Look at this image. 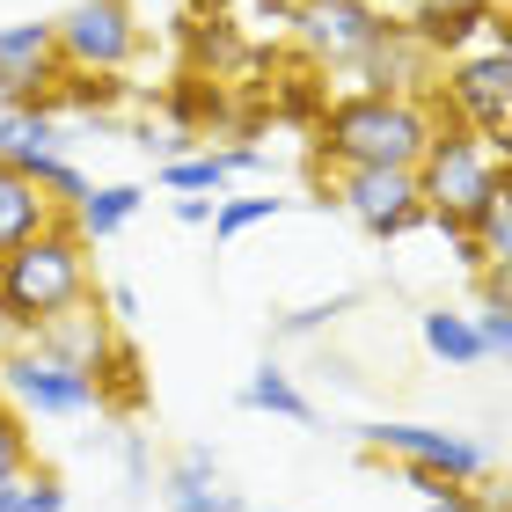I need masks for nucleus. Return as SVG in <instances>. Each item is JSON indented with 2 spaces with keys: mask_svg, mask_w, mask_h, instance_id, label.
<instances>
[{
  "mask_svg": "<svg viewBox=\"0 0 512 512\" xmlns=\"http://www.w3.org/2000/svg\"><path fill=\"white\" fill-rule=\"evenodd\" d=\"M15 512H66V483L52 469H30L15 483Z\"/></svg>",
  "mask_w": 512,
  "mask_h": 512,
  "instance_id": "25",
  "label": "nucleus"
},
{
  "mask_svg": "<svg viewBox=\"0 0 512 512\" xmlns=\"http://www.w3.org/2000/svg\"><path fill=\"white\" fill-rule=\"evenodd\" d=\"M52 220H59V205L44 198V191H37V183L22 176V169H8V161H0V256H8V249H22L30 235H44Z\"/></svg>",
  "mask_w": 512,
  "mask_h": 512,
  "instance_id": "12",
  "label": "nucleus"
},
{
  "mask_svg": "<svg viewBox=\"0 0 512 512\" xmlns=\"http://www.w3.org/2000/svg\"><path fill=\"white\" fill-rule=\"evenodd\" d=\"M0 388H8V403L22 417H88V410H103L96 374H81V366H66L52 352H37V344L0 352Z\"/></svg>",
  "mask_w": 512,
  "mask_h": 512,
  "instance_id": "6",
  "label": "nucleus"
},
{
  "mask_svg": "<svg viewBox=\"0 0 512 512\" xmlns=\"http://www.w3.org/2000/svg\"><path fill=\"white\" fill-rule=\"evenodd\" d=\"M417 330H425V352L447 359V366H483V359H491V352H483V337H476V315L425 308V315H417Z\"/></svg>",
  "mask_w": 512,
  "mask_h": 512,
  "instance_id": "15",
  "label": "nucleus"
},
{
  "mask_svg": "<svg viewBox=\"0 0 512 512\" xmlns=\"http://www.w3.org/2000/svg\"><path fill=\"white\" fill-rule=\"evenodd\" d=\"M417 8H432V15H491L498 0H417Z\"/></svg>",
  "mask_w": 512,
  "mask_h": 512,
  "instance_id": "31",
  "label": "nucleus"
},
{
  "mask_svg": "<svg viewBox=\"0 0 512 512\" xmlns=\"http://www.w3.org/2000/svg\"><path fill=\"white\" fill-rule=\"evenodd\" d=\"M96 300H103V293H96ZM96 300H81V308H66V315H52V322H37L30 344H37V352H52V359H66V366H81V374H96L103 352L118 344V337H110V315H96Z\"/></svg>",
  "mask_w": 512,
  "mask_h": 512,
  "instance_id": "11",
  "label": "nucleus"
},
{
  "mask_svg": "<svg viewBox=\"0 0 512 512\" xmlns=\"http://www.w3.org/2000/svg\"><path fill=\"white\" fill-rule=\"evenodd\" d=\"M337 308H352V293H337V300H322V308H300V315H286V330H315V322H330Z\"/></svg>",
  "mask_w": 512,
  "mask_h": 512,
  "instance_id": "30",
  "label": "nucleus"
},
{
  "mask_svg": "<svg viewBox=\"0 0 512 512\" xmlns=\"http://www.w3.org/2000/svg\"><path fill=\"white\" fill-rule=\"evenodd\" d=\"M169 505H176V512H249L235 491H220V483H205V491H176Z\"/></svg>",
  "mask_w": 512,
  "mask_h": 512,
  "instance_id": "27",
  "label": "nucleus"
},
{
  "mask_svg": "<svg viewBox=\"0 0 512 512\" xmlns=\"http://www.w3.org/2000/svg\"><path fill=\"white\" fill-rule=\"evenodd\" d=\"M395 30H403V15L374 8V0H300L293 8V44H300L308 66H322V74H330V66L352 74V66L374 59Z\"/></svg>",
  "mask_w": 512,
  "mask_h": 512,
  "instance_id": "4",
  "label": "nucleus"
},
{
  "mask_svg": "<svg viewBox=\"0 0 512 512\" xmlns=\"http://www.w3.org/2000/svg\"><path fill=\"white\" fill-rule=\"evenodd\" d=\"M491 30H498V44H505V52H512V8H505V15L491 22Z\"/></svg>",
  "mask_w": 512,
  "mask_h": 512,
  "instance_id": "34",
  "label": "nucleus"
},
{
  "mask_svg": "<svg viewBox=\"0 0 512 512\" xmlns=\"http://www.w3.org/2000/svg\"><path fill=\"white\" fill-rule=\"evenodd\" d=\"M103 308H110V322H132V315H139V293H132V286H110Z\"/></svg>",
  "mask_w": 512,
  "mask_h": 512,
  "instance_id": "32",
  "label": "nucleus"
},
{
  "mask_svg": "<svg viewBox=\"0 0 512 512\" xmlns=\"http://www.w3.org/2000/svg\"><path fill=\"white\" fill-rule=\"evenodd\" d=\"M59 96L74 103V110H110V103L125 96V81H118V74H74V66H59ZM59 96H52V103H59Z\"/></svg>",
  "mask_w": 512,
  "mask_h": 512,
  "instance_id": "24",
  "label": "nucleus"
},
{
  "mask_svg": "<svg viewBox=\"0 0 512 512\" xmlns=\"http://www.w3.org/2000/svg\"><path fill=\"white\" fill-rule=\"evenodd\" d=\"M205 8H213V22H227L242 44H278V37H293L300 0H205Z\"/></svg>",
  "mask_w": 512,
  "mask_h": 512,
  "instance_id": "14",
  "label": "nucleus"
},
{
  "mask_svg": "<svg viewBox=\"0 0 512 512\" xmlns=\"http://www.w3.org/2000/svg\"><path fill=\"white\" fill-rule=\"evenodd\" d=\"M447 103L469 118V132H483V139H498V132H512V52L491 37V44H476V52H454V66H447Z\"/></svg>",
  "mask_w": 512,
  "mask_h": 512,
  "instance_id": "8",
  "label": "nucleus"
},
{
  "mask_svg": "<svg viewBox=\"0 0 512 512\" xmlns=\"http://www.w3.org/2000/svg\"><path fill=\"white\" fill-rule=\"evenodd\" d=\"M359 447L366 454H395L403 469H432L447 483H476L491 469V454H483L469 432H439V425H359Z\"/></svg>",
  "mask_w": 512,
  "mask_h": 512,
  "instance_id": "9",
  "label": "nucleus"
},
{
  "mask_svg": "<svg viewBox=\"0 0 512 512\" xmlns=\"http://www.w3.org/2000/svg\"><path fill=\"white\" fill-rule=\"evenodd\" d=\"M322 66H300V74H286V88H278V118H293V125H322V110H330V88L315 81Z\"/></svg>",
  "mask_w": 512,
  "mask_h": 512,
  "instance_id": "20",
  "label": "nucleus"
},
{
  "mask_svg": "<svg viewBox=\"0 0 512 512\" xmlns=\"http://www.w3.org/2000/svg\"><path fill=\"white\" fill-rule=\"evenodd\" d=\"M52 96H59L52 22H8L0 30V110H52Z\"/></svg>",
  "mask_w": 512,
  "mask_h": 512,
  "instance_id": "10",
  "label": "nucleus"
},
{
  "mask_svg": "<svg viewBox=\"0 0 512 512\" xmlns=\"http://www.w3.org/2000/svg\"><path fill=\"white\" fill-rule=\"evenodd\" d=\"M139 205H147V191H139V183H103V191L88 183V198H81L66 220H74L81 242H110V235H118V227L139 213Z\"/></svg>",
  "mask_w": 512,
  "mask_h": 512,
  "instance_id": "13",
  "label": "nucleus"
},
{
  "mask_svg": "<svg viewBox=\"0 0 512 512\" xmlns=\"http://www.w3.org/2000/svg\"><path fill=\"white\" fill-rule=\"evenodd\" d=\"M30 461H37V439H30V417H22L15 403H0V483H15V476H30Z\"/></svg>",
  "mask_w": 512,
  "mask_h": 512,
  "instance_id": "22",
  "label": "nucleus"
},
{
  "mask_svg": "<svg viewBox=\"0 0 512 512\" xmlns=\"http://www.w3.org/2000/svg\"><path fill=\"white\" fill-rule=\"evenodd\" d=\"M176 220H183V227H205V220H213V205H205L198 191H183V198H176Z\"/></svg>",
  "mask_w": 512,
  "mask_h": 512,
  "instance_id": "33",
  "label": "nucleus"
},
{
  "mask_svg": "<svg viewBox=\"0 0 512 512\" xmlns=\"http://www.w3.org/2000/svg\"><path fill=\"white\" fill-rule=\"evenodd\" d=\"M205 483H220L213 447H183V454H176V469H169V498H176V491H205Z\"/></svg>",
  "mask_w": 512,
  "mask_h": 512,
  "instance_id": "26",
  "label": "nucleus"
},
{
  "mask_svg": "<svg viewBox=\"0 0 512 512\" xmlns=\"http://www.w3.org/2000/svg\"><path fill=\"white\" fill-rule=\"evenodd\" d=\"M476 337H483V352L512 359V315H505V308H483V315H476Z\"/></svg>",
  "mask_w": 512,
  "mask_h": 512,
  "instance_id": "28",
  "label": "nucleus"
},
{
  "mask_svg": "<svg viewBox=\"0 0 512 512\" xmlns=\"http://www.w3.org/2000/svg\"><path fill=\"white\" fill-rule=\"evenodd\" d=\"M30 154H59V110H0V161H30Z\"/></svg>",
  "mask_w": 512,
  "mask_h": 512,
  "instance_id": "17",
  "label": "nucleus"
},
{
  "mask_svg": "<svg viewBox=\"0 0 512 512\" xmlns=\"http://www.w3.org/2000/svg\"><path fill=\"white\" fill-rule=\"evenodd\" d=\"M469 235H476L483 271H512V169H498V191H491V205L469 220Z\"/></svg>",
  "mask_w": 512,
  "mask_h": 512,
  "instance_id": "16",
  "label": "nucleus"
},
{
  "mask_svg": "<svg viewBox=\"0 0 512 512\" xmlns=\"http://www.w3.org/2000/svg\"><path fill=\"white\" fill-rule=\"evenodd\" d=\"M483 278V308H505L512 315V271H476Z\"/></svg>",
  "mask_w": 512,
  "mask_h": 512,
  "instance_id": "29",
  "label": "nucleus"
},
{
  "mask_svg": "<svg viewBox=\"0 0 512 512\" xmlns=\"http://www.w3.org/2000/svg\"><path fill=\"white\" fill-rule=\"evenodd\" d=\"M242 403H249V410H271V417H293V425H315V403H308V395L293 388V374H278L271 359H264V366L249 374Z\"/></svg>",
  "mask_w": 512,
  "mask_h": 512,
  "instance_id": "18",
  "label": "nucleus"
},
{
  "mask_svg": "<svg viewBox=\"0 0 512 512\" xmlns=\"http://www.w3.org/2000/svg\"><path fill=\"white\" fill-rule=\"evenodd\" d=\"M417 191H425V220L454 242L461 227L491 205V191H498V161H491V147H483V132L439 125L425 161H417Z\"/></svg>",
  "mask_w": 512,
  "mask_h": 512,
  "instance_id": "3",
  "label": "nucleus"
},
{
  "mask_svg": "<svg viewBox=\"0 0 512 512\" xmlns=\"http://www.w3.org/2000/svg\"><path fill=\"white\" fill-rule=\"evenodd\" d=\"M227 176H242L235 169V147H227V154H191V161H169V169H161L169 191H220Z\"/></svg>",
  "mask_w": 512,
  "mask_h": 512,
  "instance_id": "21",
  "label": "nucleus"
},
{
  "mask_svg": "<svg viewBox=\"0 0 512 512\" xmlns=\"http://www.w3.org/2000/svg\"><path fill=\"white\" fill-rule=\"evenodd\" d=\"M81 300H96V278H88V242L74 235L66 213L44 227V235H30L22 249L0 256V315H8L22 337H30L37 322L81 308Z\"/></svg>",
  "mask_w": 512,
  "mask_h": 512,
  "instance_id": "2",
  "label": "nucleus"
},
{
  "mask_svg": "<svg viewBox=\"0 0 512 512\" xmlns=\"http://www.w3.org/2000/svg\"><path fill=\"white\" fill-rule=\"evenodd\" d=\"M278 205L286 198H220L213 205V242H235V235H249V227L278 220Z\"/></svg>",
  "mask_w": 512,
  "mask_h": 512,
  "instance_id": "23",
  "label": "nucleus"
},
{
  "mask_svg": "<svg viewBox=\"0 0 512 512\" xmlns=\"http://www.w3.org/2000/svg\"><path fill=\"white\" fill-rule=\"evenodd\" d=\"M439 118L417 96H374V88H352L322 110L315 147L330 154V169H417L432 147Z\"/></svg>",
  "mask_w": 512,
  "mask_h": 512,
  "instance_id": "1",
  "label": "nucleus"
},
{
  "mask_svg": "<svg viewBox=\"0 0 512 512\" xmlns=\"http://www.w3.org/2000/svg\"><path fill=\"white\" fill-rule=\"evenodd\" d=\"M96 395H103V403H118V410H139V403H147V388H139V352H132V344H110V352H103Z\"/></svg>",
  "mask_w": 512,
  "mask_h": 512,
  "instance_id": "19",
  "label": "nucleus"
},
{
  "mask_svg": "<svg viewBox=\"0 0 512 512\" xmlns=\"http://www.w3.org/2000/svg\"><path fill=\"white\" fill-rule=\"evenodd\" d=\"M374 8H381V0H374Z\"/></svg>",
  "mask_w": 512,
  "mask_h": 512,
  "instance_id": "35",
  "label": "nucleus"
},
{
  "mask_svg": "<svg viewBox=\"0 0 512 512\" xmlns=\"http://www.w3.org/2000/svg\"><path fill=\"white\" fill-rule=\"evenodd\" d=\"M330 191L337 205L352 213L366 235H410V227H425V191H417V169H330Z\"/></svg>",
  "mask_w": 512,
  "mask_h": 512,
  "instance_id": "7",
  "label": "nucleus"
},
{
  "mask_svg": "<svg viewBox=\"0 0 512 512\" xmlns=\"http://www.w3.org/2000/svg\"><path fill=\"white\" fill-rule=\"evenodd\" d=\"M52 37H59V66H74V74H125L147 44L132 0H74L52 22Z\"/></svg>",
  "mask_w": 512,
  "mask_h": 512,
  "instance_id": "5",
  "label": "nucleus"
}]
</instances>
